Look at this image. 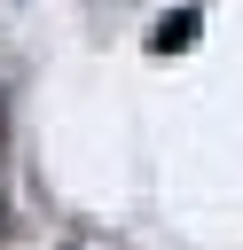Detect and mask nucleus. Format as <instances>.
Masks as SVG:
<instances>
[{
  "instance_id": "obj_1",
  "label": "nucleus",
  "mask_w": 243,
  "mask_h": 250,
  "mask_svg": "<svg viewBox=\"0 0 243 250\" xmlns=\"http://www.w3.org/2000/svg\"><path fill=\"white\" fill-rule=\"evenodd\" d=\"M188 39H196V16H165L157 23V47H188Z\"/></svg>"
}]
</instances>
